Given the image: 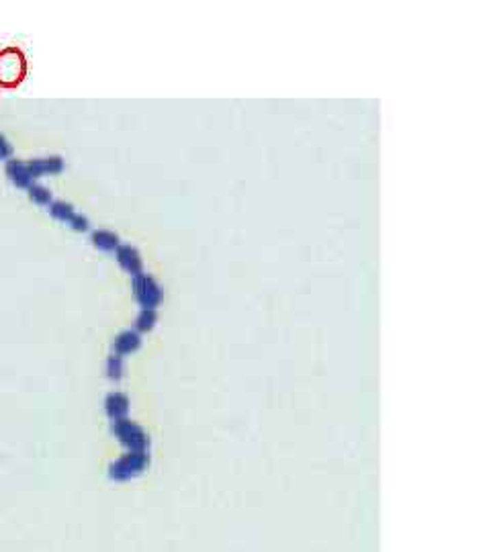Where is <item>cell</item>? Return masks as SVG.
Segmentation results:
<instances>
[{
	"label": "cell",
	"mask_w": 491,
	"mask_h": 552,
	"mask_svg": "<svg viewBox=\"0 0 491 552\" xmlns=\"http://www.w3.org/2000/svg\"><path fill=\"white\" fill-rule=\"evenodd\" d=\"M25 72H27V62L21 49L17 47L0 49V86L2 88L17 86L25 78Z\"/></svg>",
	"instance_id": "obj_1"
},
{
	"label": "cell",
	"mask_w": 491,
	"mask_h": 552,
	"mask_svg": "<svg viewBox=\"0 0 491 552\" xmlns=\"http://www.w3.org/2000/svg\"><path fill=\"white\" fill-rule=\"evenodd\" d=\"M133 291H135V297H138V301L142 303L144 309H154L162 301L160 287L148 274H140V276L133 278Z\"/></svg>",
	"instance_id": "obj_2"
},
{
	"label": "cell",
	"mask_w": 491,
	"mask_h": 552,
	"mask_svg": "<svg viewBox=\"0 0 491 552\" xmlns=\"http://www.w3.org/2000/svg\"><path fill=\"white\" fill-rule=\"evenodd\" d=\"M117 260L119 264L135 278L140 274H144V264H142V258H140V252L131 245H119L117 247Z\"/></svg>",
	"instance_id": "obj_3"
},
{
	"label": "cell",
	"mask_w": 491,
	"mask_h": 552,
	"mask_svg": "<svg viewBox=\"0 0 491 552\" xmlns=\"http://www.w3.org/2000/svg\"><path fill=\"white\" fill-rule=\"evenodd\" d=\"M115 430H117V434L121 436V440H123L127 446H131V448H144V446H146V436H144V432H142L138 426H133L131 421L117 419Z\"/></svg>",
	"instance_id": "obj_4"
},
{
	"label": "cell",
	"mask_w": 491,
	"mask_h": 552,
	"mask_svg": "<svg viewBox=\"0 0 491 552\" xmlns=\"http://www.w3.org/2000/svg\"><path fill=\"white\" fill-rule=\"evenodd\" d=\"M6 176L19 188H29L33 184V176L29 172V166L25 162H21V159H8V164H6Z\"/></svg>",
	"instance_id": "obj_5"
},
{
	"label": "cell",
	"mask_w": 491,
	"mask_h": 552,
	"mask_svg": "<svg viewBox=\"0 0 491 552\" xmlns=\"http://www.w3.org/2000/svg\"><path fill=\"white\" fill-rule=\"evenodd\" d=\"M27 166H29V172H31L33 178L41 176V174H58V172L64 170V162H62L60 156L31 159V162H27Z\"/></svg>",
	"instance_id": "obj_6"
},
{
	"label": "cell",
	"mask_w": 491,
	"mask_h": 552,
	"mask_svg": "<svg viewBox=\"0 0 491 552\" xmlns=\"http://www.w3.org/2000/svg\"><path fill=\"white\" fill-rule=\"evenodd\" d=\"M50 213H52V217H56V219H60V221H64V223H72L74 221V217L78 215L76 211H74V207L70 205V203H64V201H56V203H52L50 205Z\"/></svg>",
	"instance_id": "obj_7"
},
{
	"label": "cell",
	"mask_w": 491,
	"mask_h": 552,
	"mask_svg": "<svg viewBox=\"0 0 491 552\" xmlns=\"http://www.w3.org/2000/svg\"><path fill=\"white\" fill-rule=\"evenodd\" d=\"M92 243H94L98 250L113 252V250L119 247V237L115 236L113 232H94V234H92Z\"/></svg>",
	"instance_id": "obj_8"
},
{
	"label": "cell",
	"mask_w": 491,
	"mask_h": 552,
	"mask_svg": "<svg viewBox=\"0 0 491 552\" xmlns=\"http://www.w3.org/2000/svg\"><path fill=\"white\" fill-rule=\"evenodd\" d=\"M138 346H140V335L135 331H123L115 342V348L119 354H127V352L135 350Z\"/></svg>",
	"instance_id": "obj_9"
},
{
	"label": "cell",
	"mask_w": 491,
	"mask_h": 552,
	"mask_svg": "<svg viewBox=\"0 0 491 552\" xmlns=\"http://www.w3.org/2000/svg\"><path fill=\"white\" fill-rule=\"evenodd\" d=\"M107 409L111 413V417L119 419L125 411H127V399L123 395H111L107 399Z\"/></svg>",
	"instance_id": "obj_10"
},
{
	"label": "cell",
	"mask_w": 491,
	"mask_h": 552,
	"mask_svg": "<svg viewBox=\"0 0 491 552\" xmlns=\"http://www.w3.org/2000/svg\"><path fill=\"white\" fill-rule=\"evenodd\" d=\"M29 199L37 205H52V192L45 186L31 184L29 186Z\"/></svg>",
	"instance_id": "obj_11"
},
{
	"label": "cell",
	"mask_w": 491,
	"mask_h": 552,
	"mask_svg": "<svg viewBox=\"0 0 491 552\" xmlns=\"http://www.w3.org/2000/svg\"><path fill=\"white\" fill-rule=\"evenodd\" d=\"M156 321V311L154 309H144L142 316L138 317V327L140 329H152Z\"/></svg>",
	"instance_id": "obj_12"
},
{
	"label": "cell",
	"mask_w": 491,
	"mask_h": 552,
	"mask_svg": "<svg viewBox=\"0 0 491 552\" xmlns=\"http://www.w3.org/2000/svg\"><path fill=\"white\" fill-rule=\"evenodd\" d=\"M109 375H111L113 379H117V377L121 375V360H119V356H113V358L109 360Z\"/></svg>",
	"instance_id": "obj_13"
},
{
	"label": "cell",
	"mask_w": 491,
	"mask_h": 552,
	"mask_svg": "<svg viewBox=\"0 0 491 552\" xmlns=\"http://www.w3.org/2000/svg\"><path fill=\"white\" fill-rule=\"evenodd\" d=\"M12 156V146L6 142L4 135H0V159H6Z\"/></svg>",
	"instance_id": "obj_14"
}]
</instances>
